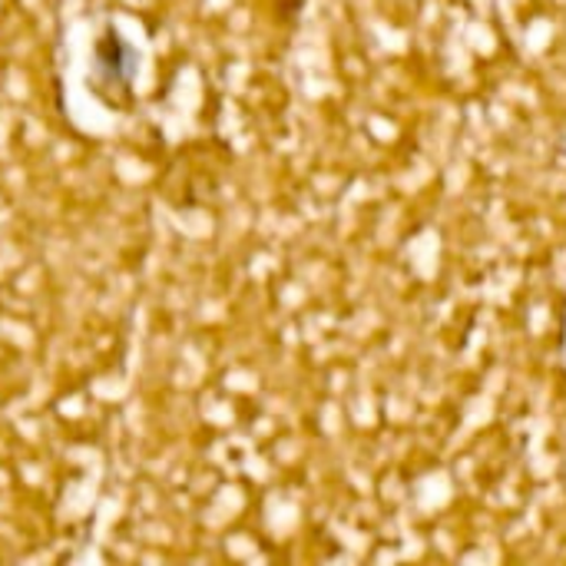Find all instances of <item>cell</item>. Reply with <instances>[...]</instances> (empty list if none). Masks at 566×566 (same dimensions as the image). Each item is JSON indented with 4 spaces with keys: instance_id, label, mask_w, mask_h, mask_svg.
<instances>
[{
    "instance_id": "cell-1",
    "label": "cell",
    "mask_w": 566,
    "mask_h": 566,
    "mask_svg": "<svg viewBox=\"0 0 566 566\" xmlns=\"http://www.w3.org/2000/svg\"><path fill=\"white\" fill-rule=\"evenodd\" d=\"M133 70H136V53L133 46L109 27L99 43H96V73H99V83L106 90H119L126 93L129 83H133Z\"/></svg>"
}]
</instances>
